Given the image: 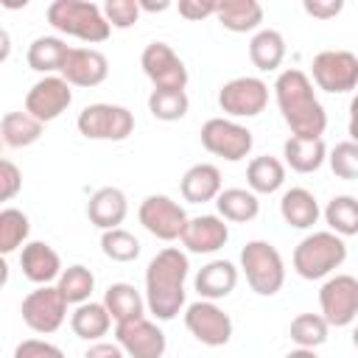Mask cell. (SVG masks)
<instances>
[{
    "instance_id": "cell-10",
    "label": "cell",
    "mask_w": 358,
    "mask_h": 358,
    "mask_svg": "<svg viewBox=\"0 0 358 358\" xmlns=\"http://www.w3.org/2000/svg\"><path fill=\"white\" fill-rule=\"evenodd\" d=\"M313 84L330 95L352 92L358 87V53L350 50H322L313 56Z\"/></svg>"
},
{
    "instance_id": "cell-31",
    "label": "cell",
    "mask_w": 358,
    "mask_h": 358,
    "mask_svg": "<svg viewBox=\"0 0 358 358\" xmlns=\"http://www.w3.org/2000/svg\"><path fill=\"white\" fill-rule=\"evenodd\" d=\"M215 207H218V215L224 221H232V224L255 221L257 213H260L257 193H252L246 187H227V190H221V196L215 199Z\"/></svg>"
},
{
    "instance_id": "cell-28",
    "label": "cell",
    "mask_w": 358,
    "mask_h": 358,
    "mask_svg": "<svg viewBox=\"0 0 358 358\" xmlns=\"http://www.w3.org/2000/svg\"><path fill=\"white\" fill-rule=\"evenodd\" d=\"M112 322H115V319H112V313L106 310L103 302H84V305H78V308L73 310V316H70L73 333H76L78 338H84V341H101V338L109 333Z\"/></svg>"
},
{
    "instance_id": "cell-35",
    "label": "cell",
    "mask_w": 358,
    "mask_h": 358,
    "mask_svg": "<svg viewBox=\"0 0 358 358\" xmlns=\"http://www.w3.org/2000/svg\"><path fill=\"white\" fill-rule=\"evenodd\" d=\"M187 109H190V98L185 90H151L148 95V112L162 123L182 120Z\"/></svg>"
},
{
    "instance_id": "cell-1",
    "label": "cell",
    "mask_w": 358,
    "mask_h": 358,
    "mask_svg": "<svg viewBox=\"0 0 358 358\" xmlns=\"http://www.w3.org/2000/svg\"><path fill=\"white\" fill-rule=\"evenodd\" d=\"M190 260L179 246L159 249L145 268V305L159 322L176 319L185 308V280Z\"/></svg>"
},
{
    "instance_id": "cell-41",
    "label": "cell",
    "mask_w": 358,
    "mask_h": 358,
    "mask_svg": "<svg viewBox=\"0 0 358 358\" xmlns=\"http://www.w3.org/2000/svg\"><path fill=\"white\" fill-rule=\"evenodd\" d=\"M14 358H64L62 347L42 341V338H25L14 347Z\"/></svg>"
},
{
    "instance_id": "cell-11",
    "label": "cell",
    "mask_w": 358,
    "mask_h": 358,
    "mask_svg": "<svg viewBox=\"0 0 358 358\" xmlns=\"http://www.w3.org/2000/svg\"><path fill=\"white\" fill-rule=\"evenodd\" d=\"M185 327L187 333L201 341L204 347H224L232 338V319L210 299H196L185 308Z\"/></svg>"
},
{
    "instance_id": "cell-5",
    "label": "cell",
    "mask_w": 358,
    "mask_h": 358,
    "mask_svg": "<svg viewBox=\"0 0 358 358\" xmlns=\"http://www.w3.org/2000/svg\"><path fill=\"white\" fill-rule=\"evenodd\" d=\"M241 271L257 296H274L285 285L282 255L268 241H249L241 249Z\"/></svg>"
},
{
    "instance_id": "cell-2",
    "label": "cell",
    "mask_w": 358,
    "mask_h": 358,
    "mask_svg": "<svg viewBox=\"0 0 358 358\" xmlns=\"http://www.w3.org/2000/svg\"><path fill=\"white\" fill-rule=\"evenodd\" d=\"M274 98H277V109L294 137H322L324 134L327 112L313 92V81L302 70H296V67L282 70L274 81Z\"/></svg>"
},
{
    "instance_id": "cell-45",
    "label": "cell",
    "mask_w": 358,
    "mask_h": 358,
    "mask_svg": "<svg viewBox=\"0 0 358 358\" xmlns=\"http://www.w3.org/2000/svg\"><path fill=\"white\" fill-rule=\"evenodd\" d=\"M123 347L117 341H92L84 352V358H123Z\"/></svg>"
},
{
    "instance_id": "cell-8",
    "label": "cell",
    "mask_w": 358,
    "mask_h": 358,
    "mask_svg": "<svg viewBox=\"0 0 358 358\" xmlns=\"http://www.w3.org/2000/svg\"><path fill=\"white\" fill-rule=\"evenodd\" d=\"M201 145L227 162H241L249 157L255 137L246 126L235 123L232 117H210L201 126Z\"/></svg>"
},
{
    "instance_id": "cell-6",
    "label": "cell",
    "mask_w": 358,
    "mask_h": 358,
    "mask_svg": "<svg viewBox=\"0 0 358 358\" xmlns=\"http://www.w3.org/2000/svg\"><path fill=\"white\" fill-rule=\"evenodd\" d=\"M76 129L87 140L120 143L134 131V115L120 103H90L78 112Z\"/></svg>"
},
{
    "instance_id": "cell-38",
    "label": "cell",
    "mask_w": 358,
    "mask_h": 358,
    "mask_svg": "<svg viewBox=\"0 0 358 358\" xmlns=\"http://www.w3.org/2000/svg\"><path fill=\"white\" fill-rule=\"evenodd\" d=\"M101 252L115 263H131L140 257V241L123 227L106 229L101 232Z\"/></svg>"
},
{
    "instance_id": "cell-30",
    "label": "cell",
    "mask_w": 358,
    "mask_h": 358,
    "mask_svg": "<svg viewBox=\"0 0 358 358\" xmlns=\"http://www.w3.org/2000/svg\"><path fill=\"white\" fill-rule=\"evenodd\" d=\"M45 131V123H39L28 112H6L0 120V137L8 148H28L34 145Z\"/></svg>"
},
{
    "instance_id": "cell-37",
    "label": "cell",
    "mask_w": 358,
    "mask_h": 358,
    "mask_svg": "<svg viewBox=\"0 0 358 358\" xmlns=\"http://www.w3.org/2000/svg\"><path fill=\"white\" fill-rule=\"evenodd\" d=\"M28 232H31V221H28V215L22 210L6 207L0 213V252L3 255H11L20 246H25Z\"/></svg>"
},
{
    "instance_id": "cell-4",
    "label": "cell",
    "mask_w": 358,
    "mask_h": 358,
    "mask_svg": "<svg viewBox=\"0 0 358 358\" xmlns=\"http://www.w3.org/2000/svg\"><path fill=\"white\" fill-rule=\"evenodd\" d=\"M294 271L302 280H322L330 277L347 260V243L341 235L324 229L305 235L294 249Z\"/></svg>"
},
{
    "instance_id": "cell-36",
    "label": "cell",
    "mask_w": 358,
    "mask_h": 358,
    "mask_svg": "<svg viewBox=\"0 0 358 358\" xmlns=\"http://www.w3.org/2000/svg\"><path fill=\"white\" fill-rule=\"evenodd\" d=\"M56 285H59V291L64 294V299L70 305H84V302H90V296L95 291V274L87 266L76 263V266H67L62 271Z\"/></svg>"
},
{
    "instance_id": "cell-44",
    "label": "cell",
    "mask_w": 358,
    "mask_h": 358,
    "mask_svg": "<svg viewBox=\"0 0 358 358\" xmlns=\"http://www.w3.org/2000/svg\"><path fill=\"white\" fill-rule=\"evenodd\" d=\"M302 8L313 20H333L344 11V0H305Z\"/></svg>"
},
{
    "instance_id": "cell-34",
    "label": "cell",
    "mask_w": 358,
    "mask_h": 358,
    "mask_svg": "<svg viewBox=\"0 0 358 358\" xmlns=\"http://www.w3.org/2000/svg\"><path fill=\"white\" fill-rule=\"evenodd\" d=\"M327 333H330V324L322 313H299L291 319V327H288V336L296 347H305V350H316L327 341Z\"/></svg>"
},
{
    "instance_id": "cell-20",
    "label": "cell",
    "mask_w": 358,
    "mask_h": 358,
    "mask_svg": "<svg viewBox=\"0 0 358 358\" xmlns=\"http://www.w3.org/2000/svg\"><path fill=\"white\" fill-rule=\"evenodd\" d=\"M126 213H129V201L120 187H98L87 201V218L101 232L117 229L126 221Z\"/></svg>"
},
{
    "instance_id": "cell-48",
    "label": "cell",
    "mask_w": 358,
    "mask_h": 358,
    "mask_svg": "<svg viewBox=\"0 0 358 358\" xmlns=\"http://www.w3.org/2000/svg\"><path fill=\"white\" fill-rule=\"evenodd\" d=\"M285 358H319V355H316V350H305V347H296V350H291Z\"/></svg>"
},
{
    "instance_id": "cell-18",
    "label": "cell",
    "mask_w": 358,
    "mask_h": 358,
    "mask_svg": "<svg viewBox=\"0 0 358 358\" xmlns=\"http://www.w3.org/2000/svg\"><path fill=\"white\" fill-rule=\"evenodd\" d=\"M229 241V224L221 215H196L187 221L179 243L190 255H213Z\"/></svg>"
},
{
    "instance_id": "cell-17",
    "label": "cell",
    "mask_w": 358,
    "mask_h": 358,
    "mask_svg": "<svg viewBox=\"0 0 358 358\" xmlns=\"http://www.w3.org/2000/svg\"><path fill=\"white\" fill-rule=\"evenodd\" d=\"M59 76L70 87H98L109 76V59L95 48H70Z\"/></svg>"
},
{
    "instance_id": "cell-14",
    "label": "cell",
    "mask_w": 358,
    "mask_h": 358,
    "mask_svg": "<svg viewBox=\"0 0 358 358\" xmlns=\"http://www.w3.org/2000/svg\"><path fill=\"white\" fill-rule=\"evenodd\" d=\"M268 103V84L257 76H238L218 90V106L229 117H257Z\"/></svg>"
},
{
    "instance_id": "cell-9",
    "label": "cell",
    "mask_w": 358,
    "mask_h": 358,
    "mask_svg": "<svg viewBox=\"0 0 358 358\" xmlns=\"http://www.w3.org/2000/svg\"><path fill=\"white\" fill-rule=\"evenodd\" d=\"M137 218L145 227V232H151L159 241H179L185 227H187V221H190L185 207L179 201H173L171 196H165V193L145 196L140 201Z\"/></svg>"
},
{
    "instance_id": "cell-42",
    "label": "cell",
    "mask_w": 358,
    "mask_h": 358,
    "mask_svg": "<svg viewBox=\"0 0 358 358\" xmlns=\"http://www.w3.org/2000/svg\"><path fill=\"white\" fill-rule=\"evenodd\" d=\"M20 190H22V171L11 159H3L0 162V199L11 201Z\"/></svg>"
},
{
    "instance_id": "cell-21",
    "label": "cell",
    "mask_w": 358,
    "mask_h": 358,
    "mask_svg": "<svg viewBox=\"0 0 358 358\" xmlns=\"http://www.w3.org/2000/svg\"><path fill=\"white\" fill-rule=\"evenodd\" d=\"M224 185H221V171L210 162H199L190 165L179 182V193L185 201L190 204H204V201H215L221 196Z\"/></svg>"
},
{
    "instance_id": "cell-25",
    "label": "cell",
    "mask_w": 358,
    "mask_h": 358,
    "mask_svg": "<svg viewBox=\"0 0 358 358\" xmlns=\"http://www.w3.org/2000/svg\"><path fill=\"white\" fill-rule=\"evenodd\" d=\"M215 20L221 22V28L232 34H249V31L257 34L263 22V6L257 0H221Z\"/></svg>"
},
{
    "instance_id": "cell-29",
    "label": "cell",
    "mask_w": 358,
    "mask_h": 358,
    "mask_svg": "<svg viewBox=\"0 0 358 358\" xmlns=\"http://www.w3.org/2000/svg\"><path fill=\"white\" fill-rule=\"evenodd\" d=\"M249 59L263 73L277 70L282 64V59H285V39H282V34L274 31V28H260L249 39Z\"/></svg>"
},
{
    "instance_id": "cell-33",
    "label": "cell",
    "mask_w": 358,
    "mask_h": 358,
    "mask_svg": "<svg viewBox=\"0 0 358 358\" xmlns=\"http://www.w3.org/2000/svg\"><path fill=\"white\" fill-rule=\"evenodd\" d=\"M330 232L341 235V238H350V235H358V199L355 196H333L327 201V207L322 210Z\"/></svg>"
},
{
    "instance_id": "cell-13",
    "label": "cell",
    "mask_w": 358,
    "mask_h": 358,
    "mask_svg": "<svg viewBox=\"0 0 358 358\" xmlns=\"http://www.w3.org/2000/svg\"><path fill=\"white\" fill-rule=\"evenodd\" d=\"M140 67L154 90H185L187 67L168 42H148L140 53Z\"/></svg>"
},
{
    "instance_id": "cell-49",
    "label": "cell",
    "mask_w": 358,
    "mask_h": 358,
    "mask_svg": "<svg viewBox=\"0 0 358 358\" xmlns=\"http://www.w3.org/2000/svg\"><path fill=\"white\" fill-rule=\"evenodd\" d=\"M352 347H355V350H358V324H355V327H352Z\"/></svg>"
},
{
    "instance_id": "cell-47",
    "label": "cell",
    "mask_w": 358,
    "mask_h": 358,
    "mask_svg": "<svg viewBox=\"0 0 358 358\" xmlns=\"http://www.w3.org/2000/svg\"><path fill=\"white\" fill-rule=\"evenodd\" d=\"M137 3H140V11H151V14H157V11H168V8H171V3H168V0H159V3L137 0Z\"/></svg>"
},
{
    "instance_id": "cell-16",
    "label": "cell",
    "mask_w": 358,
    "mask_h": 358,
    "mask_svg": "<svg viewBox=\"0 0 358 358\" xmlns=\"http://www.w3.org/2000/svg\"><path fill=\"white\" fill-rule=\"evenodd\" d=\"M115 341L129 358H162L168 350L165 333L145 316L115 324Z\"/></svg>"
},
{
    "instance_id": "cell-26",
    "label": "cell",
    "mask_w": 358,
    "mask_h": 358,
    "mask_svg": "<svg viewBox=\"0 0 358 358\" xmlns=\"http://www.w3.org/2000/svg\"><path fill=\"white\" fill-rule=\"evenodd\" d=\"M67 53H70V48H67V42L62 36H36L28 45L25 62H28L31 70L45 73V76H53V73H62Z\"/></svg>"
},
{
    "instance_id": "cell-24",
    "label": "cell",
    "mask_w": 358,
    "mask_h": 358,
    "mask_svg": "<svg viewBox=\"0 0 358 358\" xmlns=\"http://www.w3.org/2000/svg\"><path fill=\"white\" fill-rule=\"evenodd\" d=\"M280 215L294 229H310L319 221L322 210H319L316 196L308 187H291L280 199Z\"/></svg>"
},
{
    "instance_id": "cell-7",
    "label": "cell",
    "mask_w": 358,
    "mask_h": 358,
    "mask_svg": "<svg viewBox=\"0 0 358 358\" xmlns=\"http://www.w3.org/2000/svg\"><path fill=\"white\" fill-rule=\"evenodd\" d=\"M67 299L64 294L59 291V285H36L20 305V313H22V322L34 330V333H42V336H50L56 333L64 319H67Z\"/></svg>"
},
{
    "instance_id": "cell-3",
    "label": "cell",
    "mask_w": 358,
    "mask_h": 358,
    "mask_svg": "<svg viewBox=\"0 0 358 358\" xmlns=\"http://www.w3.org/2000/svg\"><path fill=\"white\" fill-rule=\"evenodd\" d=\"M48 22L59 34L76 36L87 45L106 42L112 34L109 20L103 17V6L90 0H53L48 6Z\"/></svg>"
},
{
    "instance_id": "cell-32",
    "label": "cell",
    "mask_w": 358,
    "mask_h": 358,
    "mask_svg": "<svg viewBox=\"0 0 358 358\" xmlns=\"http://www.w3.org/2000/svg\"><path fill=\"white\" fill-rule=\"evenodd\" d=\"M285 182V162H280L277 157H255L246 165V185L252 193H277Z\"/></svg>"
},
{
    "instance_id": "cell-19",
    "label": "cell",
    "mask_w": 358,
    "mask_h": 358,
    "mask_svg": "<svg viewBox=\"0 0 358 358\" xmlns=\"http://www.w3.org/2000/svg\"><path fill=\"white\" fill-rule=\"evenodd\" d=\"M20 268L25 274V280H31L34 285H53V282H59V277L64 271L59 252L45 241H31L22 246Z\"/></svg>"
},
{
    "instance_id": "cell-23",
    "label": "cell",
    "mask_w": 358,
    "mask_h": 358,
    "mask_svg": "<svg viewBox=\"0 0 358 358\" xmlns=\"http://www.w3.org/2000/svg\"><path fill=\"white\" fill-rule=\"evenodd\" d=\"M282 157L285 165L296 173H313L324 165L327 159V145L322 137H288L282 143Z\"/></svg>"
},
{
    "instance_id": "cell-46",
    "label": "cell",
    "mask_w": 358,
    "mask_h": 358,
    "mask_svg": "<svg viewBox=\"0 0 358 358\" xmlns=\"http://www.w3.org/2000/svg\"><path fill=\"white\" fill-rule=\"evenodd\" d=\"M350 140L358 143V92L350 101Z\"/></svg>"
},
{
    "instance_id": "cell-12",
    "label": "cell",
    "mask_w": 358,
    "mask_h": 358,
    "mask_svg": "<svg viewBox=\"0 0 358 358\" xmlns=\"http://www.w3.org/2000/svg\"><path fill=\"white\" fill-rule=\"evenodd\" d=\"M319 308L330 327H347L358 316V280L352 274L327 277L319 288Z\"/></svg>"
},
{
    "instance_id": "cell-15",
    "label": "cell",
    "mask_w": 358,
    "mask_h": 358,
    "mask_svg": "<svg viewBox=\"0 0 358 358\" xmlns=\"http://www.w3.org/2000/svg\"><path fill=\"white\" fill-rule=\"evenodd\" d=\"M73 103V90L62 76H45L25 92V112L34 115L39 123H50L67 112Z\"/></svg>"
},
{
    "instance_id": "cell-43",
    "label": "cell",
    "mask_w": 358,
    "mask_h": 358,
    "mask_svg": "<svg viewBox=\"0 0 358 358\" xmlns=\"http://www.w3.org/2000/svg\"><path fill=\"white\" fill-rule=\"evenodd\" d=\"M179 14L190 22H199V20H207V17H215L218 11V3L215 0H179Z\"/></svg>"
},
{
    "instance_id": "cell-27",
    "label": "cell",
    "mask_w": 358,
    "mask_h": 358,
    "mask_svg": "<svg viewBox=\"0 0 358 358\" xmlns=\"http://www.w3.org/2000/svg\"><path fill=\"white\" fill-rule=\"evenodd\" d=\"M103 305L112 313L115 324L140 319V316H145V308H148L145 305V296L131 282H112L106 288V294H103Z\"/></svg>"
},
{
    "instance_id": "cell-39",
    "label": "cell",
    "mask_w": 358,
    "mask_h": 358,
    "mask_svg": "<svg viewBox=\"0 0 358 358\" xmlns=\"http://www.w3.org/2000/svg\"><path fill=\"white\" fill-rule=\"evenodd\" d=\"M327 162H330V171L338 176V179H358V143L352 140H344L338 143L330 154H327Z\"/></svg>"
},
{
    "instance_id": "cell-22",
    "label": "cell",
    "mask_w": 358,
    "mask_h": 358,
    "mask_svg": "<svg viewBox=\"0 0 358 358\" xmlns=\"http://www.w3.org/2000/svg\"><path fill=\"white\" fill-rule=\"evenodd\" d=\"M193 285H196V291H199L201 299L218 302V299H224V296H229L235 291V285H238V268L229 260H210L207 266L199 268Z\"/></svg>"
},
{
    "instance_id": "cell-40",
    "label": "cell",
    "mask_w": 358,
    "mask_h": 358,
    "mask_svg": "<svg viewBox=\"0 0 358 358\" xmlns=\"http://www.w3.org/2000/svg\"><path fill=\"white\" fill-rule=\"evenodd\" d=\"M103 17L109 20L112 28H131L140 20V3L137 0H106L103 3Z\"/></svg>"
}]
</instances>
